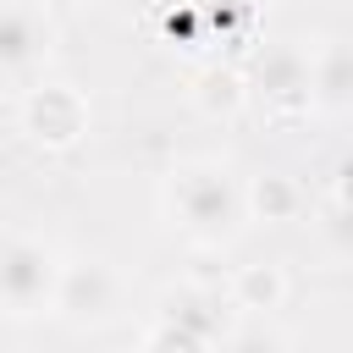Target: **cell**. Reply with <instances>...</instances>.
<instances>
[{
	"mask_svg": "<svg viewBox=\"0 0 353 353\" xmlns=\"http://www.w3.org/2000/svg\"><path fill=\"white\" fill-rule=\"evenodd\" d=\"M165 210L182 226V237L199 248H226L248 221L243 188L221 160H182L165 176Z\"/></svg>",
	"mask_w": 353,
	"mask_h": 353,
	"instance_id": "6da1fadb",
	"label": "cell"
},
{
	"mask_svg": "<svg viewBox=\"0 0 353 353\" xmlns=\"http://www.w3.org/2000/svg\"><path fill=\"white\" fill-rule=\"evenodd\" d=\"M55 281H61V254L44 237L0 232V314H11V320L50 314Z\"/></svg>",
	"mask_w": 353,
	"mask_h": 353,
	"instance_id": "7a4b0ae2",
	"label": "cell"
},
{
	"mask_svg": "<svg viewBox=\"0 0 353 353\" xmlns=\"http://www.w3.org/2000/svg\"><path fill=\"white\" fill-rule=\"evenodd\" d=\"M17 121L39 149L61 154V149H77L88 138V99L72 83H33L17 105Z\"/></svg>",
	"mask_w": 353,
	"mask_h": 353,
	"instance_id": "3957f363",
	"label": "cell"
},
{
	"mask_svg": "<svg viewBox=\"0 0 353 353\" xmlns=\"http://www.w3.org/2000/svg\"><path fill=\"white\" fill-rule=\"evenodd\" d=\"M66 325L88 331V325H110L121 314V276L105 259H66L61 281H55V309Z\"/></svg>",
	"mask_w": 353,
	"mask_h": 353,
	"instance_id": "277c9868",
	"label": "cell"
},
{
	"mask_svg": "<svg viewBox=\"0 0 353 353\" xmlns=\"http://www.w3.org/2000/svg\"><path fill=\"white\" fill-rule=\"evenodd\" d=\"M243 77H248V99H259L270 116H303V110H314L309 50H298V44H270V50H259Z\"/></svg>",
	"mask_w": 353,
	"mask_h": 353,
	"instance_id": "5b68a950",
	"label": "cell"
},
{
	"mask_svg": "<svg viewBox=\"0 0 353 353\" xmlns=\"http://www.w3.org/2000/svg\"><path fill=\"white\" fill-rule=\"evenodd\" d=\"M55 22L39 0H0V77H28L50 61Z\"/></svg>",
	"mask_w": 353,
	"mask_h": 353,
	"instance_id": "8992f818",
	"label": "cell"
},
{
	"mask_svg": "<svg viewBox=\"0 0 353 353\" xmlns=\"http://www.w3.org/2000/svg\"><path fill=\"white\" fill-rule=\"evenodd\" d=\"M226 303L232 298H221L210 287H165L160 292V320H176V325H188V331H199V336H210L221 347L226 331H232V309Z\"/></svg>",
	"mask_w": 353,
	"mask_h": 353,
	"instance_id": "52a82bcc",
	"label": "cell"
},
{
	"mask_svg": "<svg viewBox=\"0 0 353 353\" xmlns=\"http://www.w3.org/2000/svg\"><path fill=\"white\" fill-rule=\"evenodd\" d=\"M309 83H314V110L347 116L353 110V44H320L309 55Z\"/></svg>",
	"mask_w": 353,
	"mask_h": 353,
	"instance_id": "ba28073f",
	"label": "cell"
},
{
	"mask_svg": "<svg viewBox=\"0 0 353 353\" xmlns=\"http://www.w3.org/2000/svg\"><path fill=\"white\" fill-rule=\"evenodd\" d=\"M243 210H248V221H265V226L298 221L303 188H298L287 171H259V176H248V188H243Z\"/></svg>",
	"mask_w": 353,
	"mask_h": 353,
	"instance_id": "9c48e42d",
	"label": "cell"
},
{
	"mask_svg": "<svg viewBox=\"0 0 353 353\" xmlns=\"http://www.w3.org/2000/svg\"><path fill=\"white\" fill-rule=\"evenodd\" d=\"M226 298H232V309H243V314H270V309H281V298H287V270L270 265V259L237 265Z\"/></svg>",
	"mask_w": 353,
	"mask_h": 353,
	"instance_id": "30bf717a",
	"label": "cell"
},
{
	"mask_svg": "<svg viewBox=\"0 0 353 353\" xmlns=\"http://www.w3.org/2000/svg\"><path fill=\"white\" fill-rule=\"evenodd\" d=\"M193 105H199L210 121H226V116H237V110L248 105V77H243L237 66H204V72L193 77Z\"/></svg>",
	"mask_w": 353,
	"mask_h": 353,
	"instance_id": "8fae6325",
	"label": "cell"
},
{
	"mask_svg": "<svg viewBox=\"0 0 353 353\" xmlns=\"http://www.w3.org/2000/svg\"><path fill=\"white\" fill-rule=\"evenodd\" d=\"M143 353H215V342L199 336V331H188V325H176V320L154 314V325L143 331Z\"/></svg>",
	"mask_w": 353,
	"mask_h": 353,
	"instance_id": "7c38bea8",
	"label": "cell"
},
{
	"mask_svg": "<svg viewBox=\"0 0 353 353\" xmlns=\"http://www.w3.org/2000/svg\"><path fill=\"white\" fill-rule=\"evenodd\" d=\"M215 353H287V342H281V331H270L265 320H248V325H232Z\"/></svg>",
	"mask_w": 353,
	"mask_h": 353,
	"instance_id": "4fadbf2b",
	"label": "cell"
},
{
	"mask_svg": "<svg viewBox=\"0 0 353 353\" xmlns=\"http://www.w3.org/2000/svg\"><path fill=\"white\" fill-rule=\"evenodd\" d=\"M320 243H325L331 259L353 265V210H347V204H331V210H325V221H320Z\"/></svg>",
	"mask_w": 353,
	"mask_h": 353,
	"instance_id": "5bb4252c",
	"label": "cell"
},
{
	"mask_svg": "<svg viewBox=\"0 0 353 353\" xmlns=\"http://www.w3.org/2000/svg\"><path fill=\"white\" fill-rule=\"evenodd\" d=\"M331 204H347V210H353V160L336 165V176H331Z\"/></svg>",
	"mask_w": 353,
	"mask_h": 353,
	"instance_id": "9a60e30c",
	"label": "cell"
}]
</instances>
